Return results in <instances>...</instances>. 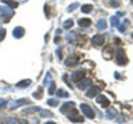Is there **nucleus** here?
Here are the masks:
<instances>
[{"mask_svg": "<svg viewBox=\"0 0 133 124\" xmlns=\"http://www.w3.org/2000/svg\"><path fill=\"white\" fill-rule=\"evenodd\" d=\"M14 11H12V8L11 7H8V5H5V4H3V5H0V16H2L5 21H9V19L14 16Z\"/></svg>", "mask_w": 133, "mask_h": 124, "instance_id": "1", "label": "nucleus"}, {"mask_svg": "<svg viewBox=\"0 0 133 124\" xmlns=\"http://www.w3.org/2000/svg\"><path fill=\"white\" fill-rule=\"evenodd\" d=\"M116 61H117L118 65H127V63H128V58H127L124 49L120 48V47L116 51Z\"/></svg>", "mask_w": 133, "mask_h": 124, "instance_id": "2", "label": "nucleus"}, {"mask_svg": "<svg viewBox=\"0 0 133 124\" xmlns=\"http://www.w3.org/2000/svg\"><path fill=\"white\" fill-rule=\"evenodd\" d=\"M68 119H69L71 121H73V123H83V121H84V119L79 115L77 109H75V108H72L71 112H68Z\"/></svg>", "mask_w": 133, "mask_h": 124, "instance_id": "3", "label": "nucleus"}, {"mask_svg": "<svg viewBox=\"0 0 133 124\" xmlns=\"http://www.w3.org/2000/svg\"><path fill=\"white\" fill-rule=\"evenodd\" d=\"M28 103H29V100H27V99H20V100H11L9 103H8V108H9V109H16L17 107L23 106V104H28Z\"/></svg>", "mask_w": 133, "mask_h": 124, "instance_id": "4", "label": "nucleus"}, {"mask_svg": "<svg viewBox=\"0 0 133 124\" xmlns=\"http://www.w3.org/2000/svg\"><path fill=\"white\" fill-rule=\"evenodd\" d=\"M80 108H81V111L84 112V115H85L87 117H89V119H93V117H95V111L92 109L91 106H88V104L83 103V104L80 106Z\"/></svg>", "mask_w": 133, "mask_h": 124, "instance_id": "5", "label": "nucleus"}, {"mask_svg": "<svg viewBox=\"0 0 133 124\" xmlns=\"http://www.w3.org/2000/svg\"><path fill=\"white\" fill-rule=\"evenodd\" d=\"M92 85V80L91 79H83V80H80V82H77V88L79 89H85V88H88V87H91Z\"/></svg>", "mask_w": 133, "mask_h": 124, "instance_id": "6", "label": "nucleus"}, {"mask_svg": "<svg viewBox=\"0 0 133 124\" xmlns=\"http://www.w3.org/2000/svg\"><path fill=\"white\" fill-rule=\"evenodd\" d=\"M85 77V72H84V70H79V71H76V72H73L72 73V80L73 82H80V80H83V79Z\"/></svg>", "mask_w": 133, "mask_h": 124, "instance_id": "7", "label": "nucleus"}, {"mask_svg": "<svg viewBox=\"0 0 133 124\" xmlns=\"http://www.w3.org/2000/svg\"><path fill=\"white\" fill-rule=\"evenodd\" d=\"M91 41H92L93 46L100 47V46H103V44H104V36H103V35H95Z\"/></svg>", "mask_w": 133, "mask_h": 124, "instance_id": "8", "label": "nucleus"}, {"mask_svg": "<svg viewBox=\"0 0 133 124\" xmlns=\"http://www.w3.org/2000/svg\"><path fill=\"white\" fill-rule=\"evenodd\" d=\"M77 63H79V58H77L76 55L69 56V58L65 60V65H66V67H73V65H76Z\"/></svg>", "mask_w": 133, "mask_h": 124, "instance_id": "9", "label": "nucleus"}, {"mask_svg": "<svg viewBox=\"0 0 133 124\" xmlns=\"http://www.w3.org/2000/svg\"><path fill=\"white\" fill-rule=\"evenodd\" d=\"M98 92H100V88L98 87H96V85H91V88L88 89V92H87V97H95V96H97L98 95Z\"/></svg>", "mask_w": 133, "mask_h": 124, "instance_id": "10", "label": "nucleus"}, {"mask_svg": "<svg viewBox=\"0 0 133 124\" xmlns=\"http://www.w3.org/2000/svg\"><path fill=\"white\" fill-rule=\"evenodd\" d=\"M97 103L98 104H101V107H104V108H107V107H109V100L107 99V96H103V95H97Z\"/></svg>", "mask_w": 133, "mask_h": 124, "instance_id": "11", "label": "nucleus"}, {"mask_svg": "<svg viewBox=\"0 0 133 124\" xmlns=\"http://www.w3.org/2000/svg\"><path fill=\"white\" fill-rule=\"evenodd\" d=\"M72 108H75V103L73 101H69V103H64L63 107L60 108V111H61V114H66V112L71 111Z\"/></svg>", "mask_w": 133, "mask_h": 124, "instance_id": "12", "label": "nucleus"}, {"mask_svg": "<svg viewBox=\"0 0 133 124\" xmlns=\"http://www.w3.org/2000/svg\"><path fill=\"white\" fill-rule=\"evenodd\" d=\"M24 33H25V31H24L23 27H16V28L14 29V38L20 39V38H23V36H24Z\"/></svg>", "mask_w": 133, "mask_h": 124, "instance_id": "13", "label": "nucleus"}, {"mask_svg": "<svg viewBox=\"0 0 133 124\" xmlns=\"http://www.w3.org/2000/svg\"><path fill=\"white\" fill-rule=\"evenodd\" d=\"M112 53H113V48H112V46H107L105 49H104V59H107V60L112 59Z\"/></svg>", "mask_w": 133, "mask_h": 124, "instance_id": "14", "label": "nucleus"}, {"mask_svg": "<svg viewBox=\"0 0 133 124\" xmlns=\"http://www.w3.org/2000/svg\"><path fill=\"white\" fill-rule=\"evenodd\" d=\"M129 24H130V21H129L128 19H125V20H124V23L117 24V28H118V31H120V32H123V33H124V32L127 31V28L129 27Z\"/></svg>", "mask_w": 133, "mask_h": 124, "instance_id": "15", "label": "nucleus"}, {"mask_svg": "<svg viewBox=\"0 0 133 124\" xmlns=\"http://www.w3.org/2000/svg\"><path fill=\"white\" fill-rule=\"evenodd\" d=\"M105 116H107L108 119H115V117L117 116V111H116L115 108H109V109L107 111Z\"/></svg>", "mask_w": 133, "mask_h": 124, "instance_id": "16", "label": "nucleus"}, {"mask_svg": "<svg viewBox=\"0 0 133 124\" xmlns=\"http://www.w3.org/2000/svg\"><path fill=\"white\" fill-rule=\"evenodd\" d=\"M91 24H92L91 19H80V20H79V26H80V27L87 28V27H89Z\"/></svg>", "mask_w": 133, "mask_h": 124, "instance_id": "17", "label": "nucleus"}, {"mask_svg": "<svg viewBox=\"0 0 133 124\" xmlns=\"http://www.w3.org/2000/svg\"><path fill=\"white\" fill-rule=\"evenodd\" d=\"M29 84H31V80H29V79H27V80L19 82V83L16 84V87H17V88H27V87H29Z\"/></svg>", "mask_w": 133, "mask_h": 124, "instance_id": "18", "label": "nucleus"}, {"mask_svg": "<svg viewBox=\"0 0 133 124\" xmlns=\"http://www.w3.org/2000/svg\"><path fill=\"white\" fill-rule=\"evenodd\" d=\"M3 3L5 4V5H8V7H11V8H16L17 5H19V3L17 2H14V0H3Z\"/></svg>", "mask_w": 133, "mask_h": 124, "instance_id": "19", "label": "nucleus"}, {"mask_svg": "<svg viewBox=\"0 0 133 124\" xmlns=\"http://www.w3.org/2000/svg\"><path fill=\"white\" fill-rule=\"evenodd\" d=\"M39 109H40L39 107H29V108H25V109H23V115L33 114V112H36V111H39Z\"/></svg>", "mask_w": 133, "mask_h": 124, "instance_id": "20", "label": "nucleus"}, {"mask_svg": "<svg viewBox=\"0 0 133 124\" xmlns=\"http://www.w3.org/2000/svg\"><path fill=\"white\" fill-rule=\"evenodd\" d=\"M92 9H93V7H92L91 4H84V5L81 7V12H84V14H91Z\"/></svg>", "mask_w": 133, "mask_h": 124, "instance_id": "21", "label": "nucleus"}, {"mask_svg": "<svg viewBox=\"0 0 133 124\" xmlns=\"http://www.w3.org/2000/svg\"><path fill=\"white\" fill-rule=\"evenodd\" d=\"M33 97H35V99H41L43 97V88L41 87H39L37 91L33 92Z\"/></svg>", "mask_w": 133, "mask_h": 124, "instance_id": "22", "label": "nucleus"}, {"mask_svg": "<svg viewBox=\"0 0 133 124\" xmlns=\"http://www.w3.org/2000/svg\"><path fill=\"white\" fill-rule=\"evenodd\" d=\"M66 40H68V41H75V38H76V32L75 31H72V32H68V33H66Z\"/></svg>", "mask_w": 133, "mask_h": 124, "instance_id": "23", "label": "nucleus"}, {"mask_svg": "<svg viewBox=\"0 0 133 124\" xmlns=\"http://www.w3.org/2000/svg\"><path fill=\"white\" fill-rule=\"evenodd\" d=\"M56 95H57L59 97H68V96H69L68 92L64 91V89H57V91H56Z\"/></svg>", "mask_w": 133, "mask_h": 124, "instance_id": "24", "label": "nucleus"}, {"mask_svg": "<svg viewBox=\"0 0 133 124\" xmlns=\"http://www.w3.org/2000/svg\"><path fill=\"white\" fill-rule=\"evenodd\" d=\"M55 92H56V84H55L53 82H51V84H49V89H48V94H49V95H53Z\"/></svg>", "mask_w": 133, "mask_h": 124, "instance_id": "25", "label": "nucleus"}, {"mask_svg": "<svg viewBox=\"0 0 133 124\" xmlns=\"http://www.w3.org/2000/svg\"><path fill=\"white\" fill-rule=\"evenodd\" d=\"M97 28L98 29H105L107 28V23H105V20H98V23H97Z\"/></svg>", "mask_w": 133, "mask_h": 124, "instance_id": "26", "label": "nucleus"}, {"mask_svg": "<svg viewBox=\"0 0 133 124\" xmlns=\"http://www.w3.org/2000/svg\"><path fill=\"white\" fill-rule=\"evenodd\" d=\"M39 112H40V116H41V117H45V116H52V112H51V111L39 109Z\"/></svg>", "mask_w": 133, "mask_h": 124, "instance_id": "27", "label": "nucleus"}, {"mask_svg": "<svg viewBox=\"0 0 133 124\" xmlns=\"http://www.w3.org/2000/svg\"><path fill=\"white\" fill-rule=\"evenodd\" d=\"M72 26H73V20H72V19L65 20V21H64V24H63V27H64V28H71Z\"/></svg>", "mask_w": 133, "mask_h": 124, "instance_id": "28", "label": "nucleus"}, {"mask_svg": "<svg viewBox=\"0 0 133 124\" xmlns=\"http://www.w3.org/2000/svg\"><path fill=\"white\" fill-rule=\"evenodd\" d=\"M117 24H118V17L117 16L110 17V26H112V27H117Z\"/></svg>", "mask_w": 133, "mask_h": 124, "instance_id": "29", "label": "nucleus"}, {"mask_svg": "<svg viewBox=\"0 0 133 124\" xmlns=\"http://www.w3.org/2000/svg\"><path fill=\"white\" fill-rule=\"evenodd\" d=\"M47 104L48 106H57L59 104V100H56V99H48L47 100Z\"/></svg>", "mask_w": 133, "mask_h": 124, "instance_id": "30", "label": "nucleus"}, {"mask_svg": "<svg viewBox=\"0 0 133 124\" xmlns=\"http://www.w3.org/2000/svg\"><path fill=\"white\" fill-rule=\"evenodd\" d=\"M51 77H52V76H51V73L48 72V73H47V76H45V79H44V82H43V85H47V84L51 82Z\"/></svg>", "mask_w": 133, "mask_h": 124, "instance_id": "31", "label": "nucleus"}, {"mask_svg": "<svg viewBox=\"0 0 133 124\" xmlns=\"http://www.w3.org/2000/svg\"><path fill=\"white\" fill-rule=\"evenodd\" d=\"M77 7H79V3H73V4H71L68 8H66V11H68V12H72V11L75 8H77Z\"/></svg>", "mask_w": 133, "mask_h": 124, "instance_id": "32", "label": "nucleus"}, {"mask_svg": "<svg viewBox=\"0 0 133 124\" xmlns=\"http://www.w3.org/2000/svg\"><path fill=\"white\" fill-rule=\"evenodd\" d=\"M109 5H112V7L117 8V7H120V2H116V0H110V2H109Z\"/></svg>", "mask_w": 133, "mask_h": 124, "instance_id": "33", "label": "nucleus"}, {"mask_svg": "<svg viewBox=\"0 0 133 124\" xmlns=\"http://www.w3.org/2000/svg\"><path fill=\"white\" fill-rule=\"evenodd\" d=\"M44 11H45V16L47 17H51V12H49V11H51V8L45 4V5H44Z\"/></svg>", "mask_w": 133, "mask_h": 124, "instance_id": "34", "label": "nucleus"}, {"mask_svg": "<svg viewBox=\"0 0 133 124\" xmlns=\"http://www.w3.org/2000/svg\"><path fill=\"white\" fill-rule=\"evenodd\" d=\"M5 104H7V100H5V99H0V109L4 108Z\"/></svg>", "mask_w": 133, "mask_h": 124, "instance_id": "35", "label": "nucleus"}, {"mask_svg": "<svg viewBox=\"0 0 133 124\" xmlns=\"http://www.w3.org/2000/svg\"><path fill=\"white\" fill-rule=\"evenodd\" d=\"M5 36V29H3V28H0V41L3 40V38Z\"/></svg>", "mask_w": 133, "mask_h": 124, "instance_id": "36", "label": "nucleus"}, {"mask_svg": "<svg viewBox=\"0 0 133 124\" xmlns=\"http://www.w3.org/2000/svg\"><path fill=\"white\" fill-rule=\"evenodd\" d=\"M8 123H9V124H16L17 121H16L15 117H8Z\"/></svg>", "mask_w": 133, "mask_h": 124, "instance_id": "37", "label": "nucleus"}, {"mask_svg": "<svg viewBox=\"0 0 133 124\" xmlns=\"http://www.w3.org/2000/svg\"><path fill=\"white\" fill-rule=\"evenodd\" d=\"M56 56H57V59H59V60L61 59V48H59V49L56 51Z\"/></svg>", "mask_w": 133, "mask_h": 124, "instance_id": "38", "label": "nucleus"}, {"mask_svg": "<svg viewBox=\"0 0 133 124\" xmlns=\"http://www.w3.org/2000/svg\"><path fill=\"white\" fill-rule=\"evenodd\" d=\"M17 123H19V124H28V121H27L25 119H20Z\"/></svg>", "mask_w": 133, "mask_h": 124, "instance_id": "39", "label": "nucleus"}, {"mask_svg": "<svg viewBox=\"0 0 133 124\" xmlns=\"http://www.w3.org/2000/svg\"><path fill=\"white\" fill-rule=\"evenodd\" d=\"M115 43L117 44V46H120V44H121V40H120L118 38H116V39H115Z\"/></svg>", "mask_w": 133, "mask_h": 124, "instance_id": "40", "label": "nucleus"}, {"mask_svg": "<svg viewBox=\"0 0 133 124\" xmlns=\"http://www.w3.org/2000/svg\"><path fill=\"white\" fill-rule=\"evenodd\" d=\"M60 35H61V29L57 28V29H56V36H60Z\"/></svg>", "mask_w": 133, "mask_h": 124, "instance_id": "41", "label": "nucleus"}, {"mask_svg": "<svg viewBox=\"0 0 133 124\" xmlns=\"http://www.w3.org/2000/svg\"><path fill=\"white\" fill-rule=\"evenodd\" d=\"M124 15H125V14H124V12H118V14H117V15H116V16H117V17H118V16H124Z\"/></svg>", "mask_w": 133, "mask_h": 124, "instance_id": "42", "label": "nucleus"}, {"mask_svg": "<svg viewBox=\"0 0 133 124\" xmlns=\"http://www.w3.org/2000/svg\"><path fill=\"white\" fill-rule=\"evenodd\" d=\"M45 124H56V123H55V121H47Z\"/></svg>", "mask_w": 133, "mask_h": 124, "instance_id": "43", "label": "nucleus"}, {"mask_svg": "<svg viewBox=\"0 0 133 124\" xmlns=\"http://www.w3.org/2000/svg\"><path fill=\"white\" fill-rule=\"evenodd\" d=\"M0 124H4V123H3V121H0Z\"/></svg>", "mask_w": 133, "mask_h": 124, "instance_id": "44", "label": "nucleus"}, {"mask_svg": "<svg viewBox=\"0 0 133 124\" xmlns=\"http://www.w3.org/2000/svg\"><path fill=\"white\" fill-rule=\"evenodd\" d=\"M23 2H27V0H23Z\"/></svg>", "mask_w": 133, "mask_h": 124, "instance_id": "45", "label": "nucleus"}, {"mask_svg": "<svg viewBox=\"0 0 133 124\" xmlns=\"http://www.w3.org/2000/svg\"><path fill=\"white\" fill-rule=\"evenodd\" d=\"M132 4H133V0H132Z\"/></svg>", "mask_w": 133, "mask_h": 124, "instance_id": "46", "label": "nucleus"}, {"mask_svg": "<svg viewBox=\"0 0 133 124\" xmlns=\"http://www.w3.org/2000/svg\"><path fill=\"white\" fill-rule=\"evenodd\" d=\"M132 38H133V33H132Z\"/></svg>", "mask_w": 133, "mask_h": 124, "instance_id": "47", "label": "nucleus"}]
</instances>
